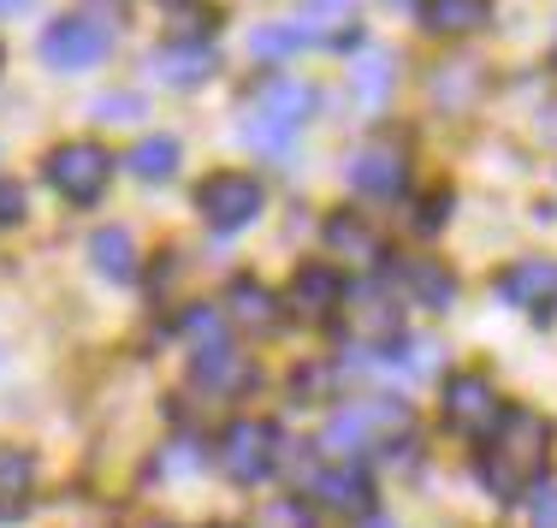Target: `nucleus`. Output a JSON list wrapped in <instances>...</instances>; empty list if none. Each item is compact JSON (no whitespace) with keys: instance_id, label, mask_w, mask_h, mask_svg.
Here are the masks:
<instances>
[{"instance_id":"obj_28","label":"nucleus","mask_w":557,"mask_h":528,"mask_svg":"<svg viewBox=\"0 0 557 528\" xmlns=\"http://www.w3.org/2000/svg\"><path fill=\"white\" fill-rule=\"evenodd\" d=\"M18 7H30V0H0V12H18Z\"/></svg>"},{"instance_id":"obj_1","label":"nucleus","mask_w":557,"mask_h":528,"mask_svg":"<svg viewBox=\"0 0 557 528\" xmlns=\"http://www.w3.org/2000/svg\"><path fill=\"white\" fill-rule=\"evenodd\" d=\"M546 457H552V421L540 410H504L493 421V433L481 440L474 452V475L493 499H522L528 487L546 475Z\"/></svg>"},{"instance_id":"obj_20","label":"nucleus","mask_w":557,"mask_h":528,"mask_svg":"<svg viewBox=\"0 0 557 528\" xmlns=\"http://www.w3.org/2000/svg\"><path fill=\"white\" fill-rule=\"evenodd\" d=\"M409 292H416V303H428V309H450V297H457V273L440 268L433 256L409 261Z\"/></svg>"},{"instance_id":"obj_29","label":"nucleus","mask_w":557,"mask_h":528,"mask_svg":"<svg viewBox=\"0 0 557 528\" xmlns=\"http://www.w3.org/2000/svg\"><path fill=\"white\" fill-rule=\"evenodd\" d=\"M161 7H184V0H161Z\"/></svg>"},{"instance_id":"obj_27","label":"nucleus","mask_w":557,"mask_h":528,"mask_svg":"<svg viewBox=\"0 0 557 528\" xmlns=\"http://www.w3.org/2000/svg\"><path fill=\"white\" fill-rule=\"evenodd\" d=\"M428 202H433V208H421V214H416V226H421V232H433V226H440V220L450 214V208H445L450 196H428Z\"/></svg>"},{"instance_id":"obj_15","label":"nucleus","mask_w":557,"mask_h":528,"mask_svg":"<svg viewBox=\"0 0 557 528\" xmlns=\"http://www.w3.org/2000/svg\"><path fill=\"white\" fill-rule=\"evenodd\" d=\"M309 42H321V30H314L309 19H278V24H256L249 30V54L256 60H290L297 48H309Z\"/></svg>"},{"instance_id":"obj_12","label":"nucleus","mask_w":557,"mask_h":528,"mask_svg":"<svg viewBox=\"0 0 557 528\" xmlns=\"http://www.w3.org/2000/svg\"><path fill=\"white\" fill-rule=\"evenodd\" d=\"M309 493L321 499L326 511H344V517H362L368 505H374V487H368V475L356 469V464H333V469H321L309 481Z\"/></svg>"},{"instance_id":"obj_9","label":"nucleus","mask_w":557,"mask_h":528,"mask_svg":"<svg viewBox=\"0 0 557 528\" xmlns=\"http://www.w3.org/2000/svg\"><path fill=\"white\" fill-rule=\"evenodd\" d=\"M498 297L510 303V309H534V315H546L552 303H557V261H546V256H522V261H510V268L498 273Z\"/></svg>"},{"instance_id":"obj_23","label":"nucleus","mask_w":557,"mask_h":528,"mask_svg":"<svg viewBox=\"0 0 557 528\" xmlns=\"http://www.w3.org/2000/svg\"><path fill=\"white\" fill-rule=\"evenodd\" d=\"M232 303H225V309L237 315V321H249V327H273V315H278V303L261 292L256 280H232V292H225Z\"/></svg>"},{"instance_id":"obj_3","label":"nucleus","mask_w":557,"mask_h":528,"mask_svg":"<svg viewBox=\"0 0 557 528\" xmlns=\"http://www.w3.org/2000/svg\"><path fill=\"white\" fill-rule=\"evenodd\" d=\"M404 421H409L404 398H362V404H350V410H338L326 421L321 452L326 457H362V452H374L380 440H392Z\"/></svg>"},{"instance_id":"obj_18","label":"nucleus","mask_w":557,"mask_h":528,"mask_svg":"<svg viewBox=\"0 0 557 528\" xmlns=\"http://www.w3.org/2000/svg\"><path fill=\"white\" fill-rule=\"evenodd\" d=\"M89 261H96V268L108 273L113 285L137 280V244H131L125 226H101L96 237H89Z\"/></svg>"},{"instance_id":"obj_6","label":"nucleus","mask_w":557,"mask_h":528,"mask_svg":"<svg viewBox=\"0 0 557 528\" xmlns=\"http://www.w3.org/2000/svg\"><path fill=\"white\" fill-rule=\"evenodd\" d=\"M42 179L54 184L65 202H96V196L108 191V179H113V155L96 149V143H60V149L48 155Z\"/></svg>"},{"instance_id":"obj_14","label":"nucleus","mask_w":557,"mask_h":528,"mask_svg":"<svg viewBox=\"0 0 557 528\" xmlns=\"http://www.w3.org/2000/svg\"><path fill=\"white\" fill-rule=\"evenodd\" d=\"M416 12H421V30L433 36H469L486 24L493 0H416Z\"/></svg>"},{"instance_id":"obj_16","label":"nucleus","mask_w":557,"mask_h":528,"mask_svg":"<svg viewBox=\"0 0 557 528\" xmlns=\"http://www.w3.org/2000/svg\"><path fill=\"white\" fill-rule=\"evenodd\" d=\"M190 374H196V386H202L208 398H220V392H232V386H249V363H244L232 345L196 351V356H190Z\"/></svg>"},{"instance_id":"obj_17","label":"nucleus","mask_w":557,"mask_h":528,"mask_svg":"<svg viewBox=\"0 0 557 528\" xmlns=\"http://www.w3.org/2000/svg\"><path fill=\"white\" fill-rule=\"evenodd\" d=\"M326 249H338V256H350V261H374L380 249V232L368 226L356 208H338V214H326Z\"/></svg>"},{"instance_id":"obj_4","label":"nucleus","mask_w":557,"mask_h":528,"mask_svg":"<svg viewBox=\"0 0 557 528\" xmlns=\"http://www.w3.org/2000/svg\"><path fill=\"white\" fill-rule=\"evenodd\" d=\"M108 24L89 19V12H65V19H54L42 36H36V54H42L54 72H89V65L108 60Z\"/></svg>"},{"instance_id":"obj_19","label":"nucleus","mask_w":557,"mask_h":528,"mask_svg":"<svg viewBox=\"0 0 557 528\" xmlns=\"http://www.w3.org/2000/svg\"><path fill=\"white\" fill-rule=\"evenodd\" d=\"M350 96L362 101V108H380V101L392 96V54H380V48L356 54L350 60Z\"/></svg>"},{"instance_id":"obj_22","label":"nucleus","mask_w":557,"mask_h":528,"mask_svg":"<svg viewBox=\"0 0 557 528\" xmlns=\"http://www.w3.org/2000/svg\"><path fill=\"white\" fill-rule=\"evenodd\" d=\"M30 475H36L30 452H0V523L24 511V499H30Z\"/></svg>"},{"instance_id":"obj_11","label":"nucleus","mask_w":557,"mask_h":528,"mask_svg":"<svg viewBox=\"0 0 557 528\" xmlns=\"http://www.w3.org/2000/svg\"><path fill=\"white\" fill-rule=\"evenodd\" d=\"M350 184L362 196H397L409 184V155L392 149V143H368V149L350 155Z\"/></svg>"},{"instance_id":"obj_30","label":"nucleus","mask_w":557,"mask_h":528,"mask_svg":"<svg viewBox=\"0 0 557 528\" xmlns=\"http://www.w3.org/2000/svg\"><path fill=\"white\" fill-rule=\"evenodd\" d=\"M374 528H397V523H374Z\"/></svg>"},{"instance_id":"obj_10","label":"nucleus","mask_w":557,"mask_h":528,"mask_svg":"<svg viewBox=\"0 0 557 528\" xmlns=\"http://www.w3.org/2000/svg\"><path fill=\"white\" fill-rule=\"evenodd\" d=\"M290 315H302V321H326V315L344 303V280H338V268H326V261H302L297 273H290Z\"/></svg>"},{"instance_id":"obj_5","label":"nucleus","mask_w":557,"mask_h":528,"mask_svg":"<svg viewBox=\"0 0 557 528\" xmlns=\"http://www.w3.org/2000/svg\"><path fill=\"white\" fill-rule=\"evenodd\" d=\"M278 464V428L261 416H244L220 433V469L232 475L237 487H261Z\"/></svg>"},{"instance_id":"obj_24","label":"nucleus","mask_w":557,"mask_h":528,"mask_svg":"<svg viewBox=\"0 0 557 528\" xmlns=\"http://www.w3.org/2000/svg\"><path fill=\"white\" fill-rule=\"evenodd\" d=\"M96 119H108V125H137V119H143V101L125 96V89H113V96L96 101Z\"/></svg>"},{"instance_id":"obj_13","label":"nucleus","mask_w":557,"mask_h":528,"mask_svg":"<svg viewBox=\"0 0 557 528\" xmlns=\"http://www.w3.org/2000/svg\"><path fill=\"white\" fill-rule=\"evenodd\" d=\"M149 72L161 77V84H172V89H196V84H208L214 77V54H208L202 42H166V48H154L149 54Z\"/></svg>"},{"instance_id":"obj_8","label":"nucleus","mask_w":557,"mask_h":528,"mask_svg":"<svg viewBox=\"0 0 557 528\" xmlns=\"http://www.w3.org/2000/svg\"><path fill=\"white\" fill-rule=\"evenodd\" d=\"M440 410H445V428L469 433V440H486L493 421L504 416V404H498V392H493V380H486V374H457V380H445Z\"/></svg>"},{"instance_id":"obj_7","label":"nucleus","mask_w":557,"mask_h":528,"mask_svg":"<svg viewBox=\"0 0 557 528\" xmlns=\"http://www.w3.org/2000/svg\"><path fill=\"white\" fill-rule=\"evenodd\" d=\"M196 208H202V220L214 232H244L249 220L261 214V184L249 179V173H208L202 179V191H196Z\"/></svg>"},{"instance_id":"obj_25","label":"nucleus","mask_w":557,"mask_h":528,"mask_svg":"<svg viewBox=\"0 0 557 528\" xmlns=\"http://www.w3.org/2000/svg\"><path fill=\"white\" fill-rule=\"evenodd\" d=\"M534 528H557V487H540L534 493Z\"/></svg>"},{"instance_id":"obj_2","label":"nucleus","mask_w":557,"mask_h":528,"mask_svg":"<svg viewBox=\"0 0 557 528\" xmlns=\"http://www.w3.org/2000/svg\"><path fill=\"white\" fill-rule=\"evenodd\" d=\"M314 101L321 96H314V84H302V77H268V84L249 96L237 131H244L261 155H285L290 137H297V125L314 119Z\"/></svg>"},{"instance_id":"obj_26","label":"nucleus","mask_w":557,"mask_h":528,"mask_svg":"<svg viewBox=\"0 0 557 528\" xmlns=\"http://www.w3.org/2000/svg\"><path fill=\"white\" fill-rule=\"evenodd\" d=\"M18 220H24V196L12 184H0V226H18Z\"/></svg>"},{"instance_id":"obj_21","label":"nucleus","mask_w":557,"mask_h":528,"mask_svg":"<svg viewBox=\"0 0 557 528\" xmlns=\"http://www.w3.org/2000/svg\"><path fill=\"white\" fill-rule=\"evenodd\" d=\"M125 167H131L137 179H149V184L172 179V173H178V137H143L137 149L125 155Z\"/></svg>"}]
</instances>
